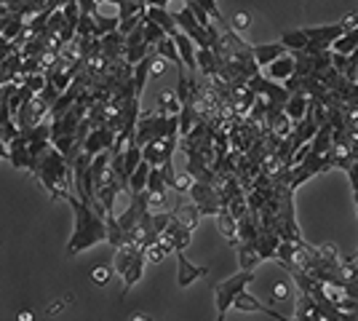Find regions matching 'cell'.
<instances>
[{"label":"cell","mask_w":358,"mask_h":321,"mask_svg":"<svg viewBox=\"0 0 358 321\" xmlns=\"http://www.w3.org/2000/svg\"><path fill=\"white\" fill-rule=\"evenodd\" d=\"M286 297H292V284L289 281H278L273 287V300H286Z\"/></svg>","instance_id":"f1b7e54d"},{"label":"cell","mask_w":358,"mask_h":321,"mask_svg":"<svg viewBox=\"0 0 358 321\" xmlns=\"http://www.w3.org/2000/svg\"><path fill=\"white\" fill-rule=\"evenodd\" d=\"M179 110H182V102H179L177 94H171V92L161 94L158 110H155V113H161V115H179Z\"/></svg>","instance_id":"cb8c5ba5"},{"label":"cell","mask_w":358,"mask_h":321,"mask_svg":"<svg viewBox=\"0 0 358 321\" xmlns=\"http://www.w3.org/2000/svg\"><path fill=\"white\" fill-rule=\"evenodd\" d=\"M113 142H115V131L107 129L105 123H102V126L91 129L89 134H86V139H83V153H89L94 158V155L102 153V150H110Z\"/></svg>","instance_id":"52a82bcc"},{"label":"cell","mask_w":358,"mask_h":321,"mask_svg":"<svg viewBox=\"0 0 358 321\" xmlns=\"http://www.w3.org/2000/svg\"><path fill=\"white\" fill-rule=\"evenodd\" d=\"M195 62H198V73L203 78H217V57L211 48H198Z\"/></svg>","instance_id":"d6986e66"},{"label":"cell","mask_w":358,"mask_h":321,"mask_svg":"<svg viewBox=\"0 0 358 321\" xmlns=\"http://www.w3.org/2000/svg\"><path fill=\"white\" fill-rule=\"evenodd\" d=\"M281 54H286V46L278 41V43H262V46H252V57L257 62V67L259 70H265L270 62L278 59Z\"/></svg>","instance_id":"9a60e30c"},{"label":"cell","mask_w":358,"mask_h":321,"mask_svg":"<svg viewBox=\"0 0 358 321\" xmlns=\"http://www.w3.org/2000/svg\"><path fill=\"white\" fill-rule=\"evenodd\" d=\"M62 201H67L75 214V230H73V236H70V241H67V249H64L67 257H75V255L86 252V249H91V246L107 241L105 214H99L96 209H91L89 204H83L73 190H70Z\"/></svg>","instance_id":"6da1fadb"},{"label":"cell","mask_w":358,"mask_h":321,"mask_svg":"<svg viewBox=\"0 0 358 321\" xmlns=\"http://www.w3.org/2000/svg\"><path fill=\"white\" fill-rule=\"evenodd\" d=\"M233 308L236 311H241V313H265V316H270V319H275V321H292V319H286L284 313H278V311H273V308H268L265 303H259L254 294H249V292L243 290L233 300Z\"/></svg>","instance_id":"ba28073f"},{"label":"cell","mask_w":358,"mask_h":321,"mask_svg":"<svg viewBox=\"0 0 358 321\" xmlns=\"http://www.w3.org/2000/svg\"><path fill=\"white\" fill-rule=\"evenodd\" d=\"M19 321H35V313H32V311H22V313H19Z\"/></svg>","instance_id":"d6a6232c"},{"label":"cell","mask_w":358,"mask_h":321,"mask_svg":"<svg viewBox=\"0 0 358 321\" xmlns=\"http://www.w3.org/2000/svg\"><path fill=\"white\" fill-rule=\"evenodd\" d=\"M249 22H252V19H249V14H246V11H238V14L233 16V30L243 32L246 27H249Z\"/></svg>","instance_id":"f546056e"},{"label":"cell","mask_w":358,"mask_h":321,"mask_svg":"<svg viewBox=\"0 0 358 321\" xmlns=\"http://www.w3.org/2000/svg\"><path fill=\"white\" fill-rule=\"evenodd\" d=\"M171 38H174V43H177L179 59H182V64H185V70H187L190 76H198V62H195V51H198V46H195L193 41H190L182 30H179L177 35H171Z\"/></svg>","instance_id":"30bf717a"},{"label":"cell","mask_w":358,"mask_h":321,"mask_svg":"<svg viewBox=\"0 0 358 321\" xmlns=\"http://www.w3.org/2000/svg\"><path fill=\"white\" fill-rule=\"evenodd\" d=\"M129 321H152V316H150V313H142V311H136V313Z\"/></svg>","instance_id":"4dcf8cb0"},{"label":"cell","mask_w":358,"mask_h":321,"mask_svg":"<svg viewBox=\"0 0 358 321\" xmlns=\"http://www.w3.org/2000/svg\"><path fill=\"white\" fill-rule=\"evenodd\" d=\"M148 174H150V164L145 161H139V166L131 171V177H129V183H126V193H142L145 187H148Z\"/></svg>","instance_id":"44dd1931"},{"label":"cell","mask_w":358,"mask_h":321,"mask_svg":"<svg viewBox=\"0 0 358 321\" xmlns=\"http://www.w3.org/2000/svg\"><path fill=\"white\" fill-rule=\"evenodd\" d=\"M358 48V24H353L348 32H343L334 43H331V51L334 54H350V51H356Z\"/></svg>","instance_id":"7402d4cb"},{"label":"cell","mask_w":358,"mask_h":321,"mask_svg":"<svg viewBox=\"0 0 358 321\" xmlns=\"http://www.w3.org/2000/svg\"><path fill=\"white\" fill-rule=\"evenodd\" d=\"M0 246H3V241H0Z\"/></svg>","instance_id":"d590c367"},{"label":"cell","mask_w":358,"mask_h":321,"mask_svg":"<svg viewBox=\"0 0 358 321\" xmlns=\"http://www.w3.org/2000/svg\"><path fill=\"white\" fill-rule=\"evenodd\" d=\"M94 24H96V35L102 38V35H107V32H115L118 30V24H120V19L118 16H105V14H99V8L94 11Z\"/></svg>","instance_id":"d4e9b609"},{"label":"cell","mask_w":358,"mask_h":321,"mask_svg":"<svg viewBox=\"0 0 358 321\" xmlns=\"http://www.w3.org/2000/svg\"><path fill=\"white\" fill-rule=\"evenodd\" d=\"M353 24H358L356 14L343 19V22H334V24H324V27H305V30H292L281 35V43L286 46V51H308V54H315V51H327L331 48V43L348 32Z\"/></svg>","instance_id":"3957f363"},{"label":"cell","mask_w":358,"mask_h":321,"mask_svg":"<svg viewBox=\"0 0 358 321\" xmlns=\"http://www.w3.org/2000/svg\"><path fill=\"white\" fill-rule=\"evenodd\" d=\"M142 38H145V43L148 46H155L161 38H166V32L155 24V22H150V19H142Z\"/></svg>","instance_id":"484cf974"},{"label":"cell","mask_w":358,"mask_h":321,"mask_svg":"<svg viewBox=\"0 0 358 321\" xmlns=\"http://www.w3.org/2000/svg\"><path fill=\"white\" fill-rule=\"evenodd\" d=\"M30 174L38 183L45 187V193L51 199H64L70 193V185H73V166L64 161V155L48 142L41 155L32 161Z\"/></svg>","instance_id":"7a4b0ae2"},{"label":"cell","mask_w":358,"mask_h":321,"mask_svg":"<svg viewBox=\"0 0 358 321\" xmlns=\"http://www.w3.org/2000/svg\"><path fill=\"white\" fill-rule=\"evenodd\" d=\"M236 249H238L241 271L257 268V262H262V260H259V255H257V244H246V241H238V244H236Z\"/></svg>","instance_id":"603a6c76"},{"label":"cell","mask_w":358,"mask_h":321,"mask_svg":"<svg viewBox=\"0 0 358 321\" xmlns=\"http://www.w3.org/2000/svg\"><path fill=\"white\" fill-rule=\"evenodd\" d=\"M289 76H294V54L292 51H286V54H281L278 59H273L268 64V76L270 80H275V83H281V80H286Z\"/></svg>","instance_id":"4fadbf2b"},{"label":"cell","mask_w":358,"mask_h":321,"mask_svg":"<svg viewBox=\"0 0 358 321\" xmlns=\"http://www.w3.org/2000/svg\"><path fill=\"white\" fill-rule=\"evenodd\" d=\"M214 321H222V319H214Z\"/></svg>","instance_id":"e575fe53"},{"label":"cell","mask_w":358,"mask_h":321,"mask_svg":"<svg viewBox=\"0 0 358 321\" xmlns=\"http://www.w3.org/2000/svg\"><path fill=\"white\" fill-rule=\"evenodd\" d=\"M145 19L155 22V24H158V27H161L169 38L179 32L177 22H174V16H171V11H169V8H161V6H148V8H145Z\"/></svg>","instance_id":"7c38bea8"},{"label":"cell","mask_w":358,"mask_h":321,"mask_svg":"<svg viewBox=\"0 0 358 321\" xmlns=\"http://www.w3.org/2000/svg\"><path fill=\"white\" fill-rule=\"evenodd\" d=\"M214 217H217V228H220V233H222L224 241H227L230 246L238 244V220L227 212V206H224V209H220Z\"/></svg>","instance_id":"5bb4252c"},{"label":"cell","mask_w":358,"mask_h":321,"mask_svg":"<svg viewBox=\"0 0 358 321\" xmlns=\"http://www.w3.org/2000/svg\"><path fill=\"white\" fill-rule=\"evenodd\" d=\"M190 199H193V204L198 206V212H201V217L203 214H214L220 212V209H224V204H222V199H220V190L214 187V185H209V183H198L195 180L193 185H190Z\"/></svg>","instance_id":"5b68a950"},{"label":"cell","mask_w":358,"mask_h":321,"mask_svg":"<svg viewBox=\"0 0 358 321\" xmlns=\"http://www.w3.org/2000/svg\"><path fill=\"white\" fill-rule=\"evenodd\" d=\"M155 54H158V57H164L166 62H171V64H177L179 70H185V64H182V59H179V51H177V43H174V38H169V35H166V38H161V41H158V43H155Z\"/></svg>","instance_id":"ffe728a7"},{"label":"cell","mask_w":358,"mask_h":321,"mask_svg":"<svg viewBox=\"0 0 358 321\" xmlns=\"http://www.w3.org/2000/svg\"><path fill=\"white\" fill-rule=\"evenodd\" d=\"M292 321H324L321 306L315 303L308 292H299L297 297V311H294V319Z\"/></svg>","instance_id":"8fae6325"},{"label":"cell","mask_w":358,"mask_h":321,"mask_svg":"<svg viewBox=\"0 0 358 321\" xmlns=\"http://www.w3.org/2000/svg\"><path fill=\"white\" fill-rule=\"evenodd\" d=\"M177 284L179 290H187L193 281L198 278H203V276L209 273V268H201V265H193V262L187 260V255L185 252H177Z\"/></svg>","instance_id":"9c48e42d"},{"label":"cell","mask_w":358,"mask_h":321,"mask_svg":"<svg viewBox=\"0 0 358 321\" xmlns=\"http://www.w3.org/2000/svg\"><path fill=\"white\" fill-rule=\"evenodd\" d=\"M308 105H310V99H308L305 94H289V99H286V105H284L286 118H289L292 123H297L299 118H305Z\"/></svg>","instance_id":"e0dca14e"},{"label":"cell","mask_w":358,"mask_h":321,"mask_svg":"<svg viewBox=\"0 0 358 321\" xmlns=\"http://www.w3.org/2000/svg\"><path fill=\"white\" fill-rule=\"evenodd\" d=\"M0 161H8V145L0 139Z\"/></svg>","instance_id":"1f68e13d"},{"label":"cell","mask_w":358,"mask_h":321,"mask_svg":"<svg viewBox=\"0 0 358 321\" xmlns=\"http://www.w3.org/2000/svg\"><path fill=\"white\" fill-rule=\"evenodd\" d=\"M177 145H179V134H171V137H164V139H152L148 145H142V161L150 164V166H161L166 161H171Z\"/></svg>","instance_id":"8992f818"},{"label":"cell","mask_w":358,"mask_h":321,"mask_svg":"<svg viewBox=\"0 0 358 321\" xmlns=\"http://www.w3.org/2000/svg\"><path fill=\"white\" fill-rule=\"evenodd\" d=\"M308 148H310V153L315 155H327L331 150V126L324 123V126H318V131L313 134V139L308 142Z\"/></svg>","instance_id":"ac0fdd59"},{"label":"cell","mask_w":358,"mask_h":321,"mask_svg":"<svg viewBox=\"0 0 358 321\" xmlns=\"http://www.w3.org/2000/svg\"><path fill=\"white\" fill-rule=\"evenodd\" d=\"M113 273H115L113 268H107V265H96V268L91 271V281H94V284H107V281L113 278Z\"/></svg>","instance_id":"4316f807"},{"label":"cell","mask_w":358,"mask_h":321,"mask_svg":"<svg viewBox=\"0 0 358 321\" xmlns=\"http://www.w3.org/2000/svg\"><path fill=\"white\" fill-rule=\"evenodd\" d=\"M171 214L177 217L185 228H190V230H195L198 222H201V212H198V206H195L193 201H190V204H174V206H171Z\"/></svg>","instance_id":"2e32d148"},{"label":"cell","mask_w":358,"mask_h":321,"mask_svg":"<svg viewBox=\"0 0 358 321\" xmlns=\"http://www.w3.org/2000/svg\"><path fill=\"white\" fill-rule=\"evenodd\" d=\"M350 260H358V249H356V255H353V257H350Z\"/></svg>","instance_id":"836d02e7"},{"label":"cell","mask_w":358,"mask_h":321,"mask_svg":"<svg viewBox=\"0 0 358 321\" xmlns=\"http://www.w3.org/2000/svg\"><path fill=\"white\" fill-rule=\"evenodd\" d=\"M193 183H195V180L190 177V171H182V174H177V177H174V187H171V190H177V193H187Z\"/></svg>","instance_id":"83f0119b"},{"label":"cell","mask_w":358,"mask_h":321,"mask_svg":"<svg viewBox=\"0 0 358 321\" xmlns=\"http://www.w3.org/2000/svg\"><path fill=\"white\" fill-rule=\"evenodd\" d=\"M254 276H257V268H249V271H238L236 276L224 278V281H220V284L214 287V294H217V319L224 321L227 311L233 308V300H236L241 292H243L246 287H249V284H252Z\"/></svg>","instance_id":"277c9868"}]
</instances>
